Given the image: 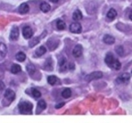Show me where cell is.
<instances>
[{
	"label": "cell",
	"instance_id": "3957f363",
	"mask_svg": "<svg viewBox=\"0 0 132 123\" xmlns=\"http://www.w3.org/2000/svg\"><path fill=\"white\" fill-rule=\"evenodd\" d=\"M102 77V73L101 71H94L88 74L85 76V80L87 81H91L93 80H98L101 79Z\"/></svg>",
	"mask_w": 132,
	"mask_h": 123
},
{
	"label": "cell",
	"instance_id": "8992f818",
	"mask_svg": "<svg viewBox=\"0 0 132 123\" xmlns=\"http://www.w3.org/2000/svg\"><path fill=\"white\" fill-rule=\"evenodd\" d=\"M22 35L25 39H31L33 35V31L30 26H25L22 29Z\"/></svg>",
	"mask_w": 132,
	"mask_h": 123
},
{
	"label": "cell",
	"instance_id": "6da1fadb",
	"mask_svg": "<svg viewBox=\"0 0 132 123\" xmlns=\"http://www.w3.org/2000/svg\"><path fill=\"white\" fill-rule=\"evenodd\" d=\"M105 63L108 67H110L112 69H115V70H120L121 67V63H120L117 58H115L111 53L106 54V56L105 57Z\"/></svg>",
	"mask_w": 132,
	"mask_h": 123
},
{
	"label": "cell",
	"instance_id": "ffe728a7",
	"mask_svg": "<svg viewBox=\"0 0 132 123\" xmlns=\"http://www.w3.org/2000/svg\"><path fill=\"white\" fill-rule=\"evenodd\" d=\"M21 71H22V68H21V67H20L19 65H18V64H13V65L12 66V67H11V72L12 73L18 74Z\"/></svg>",
	"mask_w": 132,
	"mask_h": 123
},
{
	"label": "cell",
	"instance_id": "7402d4cb",
	"mask_svg": "<svg viewBox=\"0 0 132 123\" xmlns=\"http://www.w3.org/2000/svg\"><path fill=\"white\" fill-rule=\"evenodd\" d=\"M7 54V46L3 43H0V55L5 57Z\"/></svg>",
	"mask_w": 132,
	"mask_h": 123
},
{
	"label": "cell",
	"instance_id": "484cf974",
	"mask_svg": "<svg viewBox=\"0 0 132 123\" xmlns=\"http://www.w3.org/2000/svg\"><path fill=\"white\" fill-rule=\"evenodd\" d=\"M31 94H32V96L36 98H38L41 96V94L39 90H37L36 89H31Z\"/></svg>",
	"mask_w": 132,
	"mask_h": 123
},
{
	"label": "cell",
	"instance_id": "603a6c76",
	"mask_svg": "<svg viewBox=\"0 0 132 123\" xmlns=\"http://www.w3.org/2000/svg\"><path fill=\"white\" fill-rule=\"evenodd\" d=\"M47 81H48V83L50 85H55L57 83V81H58V78L55 76H48L47 78Z\"/></svg>",
	"mask_w": 132,
	"mask_h": 123
},
{
	"label": "cell",
	"instance_id": "4dcf8cb0",
	"mask_svg": "<svg viewBox=\"0 0 132 123\" xmlns=\"http://www.w3.org/2000/svg\"><path fill=\"white\" fill-rule=\"evenodd\" d=\"M74 68V66L73 65V64H70V66H69V69L70 70H73Z\"/></svg>",
	"mask_w": 132,
	"mask_h": 123
},
{
	"label": "cell",
	"instance_id": "ac0fdd59",
	"mask_svg": "<svg viewBox=\"0 0 132 123\" xmlns=\"http://www.w3.org/2000/svg\"><path fill=\"white\" fill-rule=\"evenodd\" d=\"M56 26L58 28V30H63L66 28V25H65V22L64 20H58L57 22H56Z\"/></svg>",
	"mask_w": 132,
	"mask_h": 123
},
{
	"label": "cell",
	"instance_id": "8fae6325",
	"mask_svg": "<svg viewBox=\"0 0 132 123\" xmlns=\"http://www.w3.org/2000/svg\"><path fill=\"white\" fill-rule=\"evenodd\" d=\"M29 11V5L26 3H23L20 5L19 8H18V12H20L21 14H25L27 13Z\"/></svg>",
	"mask_w": 132,
	"mask_h": 123
},
{
	"label": "cell",
	"instance_id": "d6a6232c",
	"mask_svg": "<svg viewBox=\"0 0 132 123\" xmlns=\"http://www.w3.org/2000/svg\"><path fill=\"white\" fill-rule=\"evenodd\" d=\"M50 1L52 2V3H57L58 1H59V0H50Z\"/></svg>",
	"mask_w": 132,
	"mask_h": 123
},
{
	"label": "cell",
	"instance_id": "4fadbf2b",
	"mask_svg": "<svg viewBox=\"0 0 132 123\" xmlns=\"http://www.w3.org/2000/svg\"><path fill=\"white\" fill-rule=\"evenodd\" d=\"M107 17H108L109 19L111 20H113L115 19L116 17H117V11H116L114 8H111V9L109 10V12H107Z\"/></svg>",
	"mask_w": 132,
	"mask_h": 123
},
{
	"label": "cell",
	"instance_id": "f1b7e54d",
	"mask_svg": "<svg viewBox=\"0 0 132 123\" xmlns=\"http://www.w3.org/2000/svg\"><path fill=\"white\" fill-rule=\"evenodd\" d=\"M4 87H5V85H4V83H3V81L0 80V91L3 90L4 89Z\"/></svg>",
	"mask_w": 132,
	"mask_h": 123
},
{
	"label": "cell",
	"instance_id": "2e32d148",
	"mask_svg": "<svg viewBox=\"0 0 132 123\" xmlns=\"http://www.w3.org/2000/svg\"><path fill=\"white\" fill-rule=\"evenodd\" d=\"M40 10L41 12H48L50 10H51V5H50L49 3H42L40 4Z\"/></svg>",
	"mask_w": 132,
	"mask_h": 123
},
{
	"label": "cell",
	"instance_id": "44dd1931",
	"mask_svg": "<svg viewBox=\"0 0 132 123\" xmlns=\"http://www.w3.org/2000/svg\"><path fill=\"white\" fill-rule=\"evenodd\" d=\"M16 59L18 61H24L26 59V54L22 52H19L16 54Z\"/></svg>",
	"mask_w": 132,
	"mask_h": 123
},
{
	"label": "cell",
	"instance_id": "83f0119b",
	"mask_svg": "<svg viewBox=\"0 0 132 123\" xmlns=\"http://www.w3.org/2000/svg\"><path fill=\"white\" fill-rule=\"evenodd\" d=\"M116 51H117V53H118L120 56H121V55L122 56L124 54V49H123V48L121 46H118L117 48V49H116Z\"/></svg>",
	"mask_w": 132,
	"mask_h": 123
},
{
	"label": "cell",
	"instance_id": "277c9868",
	"mask_svg": "<svg viewBox=\"0 0 132 123\" xmlns=\"http://www.w3.org/2000/svg\"><path fill=\"white\" fill-rule=\"evenodd\" d=\"M130 79V75L129 73H123L121 75H120L117 78V84H126L129 82Z\"/></svg>",
	"mask_w": 132,
	"mask_h": 123
},
{
	"label": "cell",
	"instance_id": "7c38bea8",
	"mask_svg": "<svg viewBox=\"0 0 132 123\" xmlns=\"http://www.w3.org/2000/svg\"><path fill=\"white\" fill-rule=\"evenodd\" d=\"M103 41L106 44H113L115 43V38L110 35H106L103 37Z\"/></svg>",
	"mask_w": 132,
	"mask_h": 123
},
{
	"label": "cell",
	"instance_id": "d6986e66",
	"mask_svg": "<svg viewBox=\"0 0 132 123\" xmlns=\"http://www.w3.org/2000/svg\"><path fill=\"white\" fill-rule=\"evenodd\" d=\"M71 94H72V92H71V89L67 88V89H64L63 91H62L61 93V95L63 98H69L70 96H71Z\"/></svg>",
	"mask_w": 132,
	"mask_h": 123
},
{
	"label": "cell",
	"instance_id": "52a82bcc",
	"mask_svg": "<svg viewBox=\"0 0 132 123\" xmlns=\"http://www.w3.org/2000/svg\"><path fill=\"white\" fill-rule=\"evenodd\" d=\"M82 54V47L80 44H77L73 49V55L74 57H79Z\"/></svg>",
	"mask_w": 132,
	"mask_h": 123
},
{
	"label": "cell",
	"instance_id": "7a4b0ae2",
	"mask_svg": "<svg viewBox=\"0 0 132 123\" xmlns=\"http://www.w3.org/2000/svg\"><path fill=\"white\" fill-rule=\"evenodd\" d=\"M18 108L22 114H31L33 105L30 102H21L18 105Z\"/></svg>",
	"mask_w": 132,
	"mask_h": 123
},
{
	"label": "cell",
	"instance_id": "5b68a950",
	"mask_svg": "<svg viewBox=\"0 0 132 123\" xmlns=\"http://www.w3.org/2000/svg\"><path fill=\"white\" fill-rule=\"evenodd\" d=\"M69 30L72 33H75V34H79L82 32V26L79 23L73 22L69 26Z\"/></svg>",
	"mask_w": 132,
	"mask_h": 123
},
{
	"label": "cell",
	"instance_id": "4316f807",
	"mask_svg": "<svg viewBox=\"0 0 132 123\" xmlns=\"http://www.w3.org/2000/svg\"><path fill=\"white\" fill-rule=\"evenodd\" d=\"M39 40H40V39L39 38H34L32 40H31L30 41V43H29V45H30V47H33V46H35L36 44H37L39 43Z\"/></svg>",
	"mask_w": 132,
	"mask_h": 123
},
{
	"label": "cell",
	"instance_id": "1f68e13d",
	"mask_svg": "<svg viewBox=\"0 0 132 123\" xmlns=\"http://www.w3.org/2000/svg\"><path fill=\"white\" fill-rule=\"evenodd\" d=\"M129 17H130V19L132 20V10L130 11V15H129Z\"/></svg>",
	"mask_w": 132,
	"mask_h": 123
},
{
	"label": "cell",
	"instance_id": "e0dca14e",
	"mask_svg": "<svg viewBox=\"0 0 132 123\" xmlns=\"http://www.w3.org/2000/svg\"><path fill=\"white\" fill-rule=\"evenodd\" d=\"M82 18V12L77 9L75 12H73V19L74 20H79Z\"/></svg>",
	"mask_w": 132,
	"mask_h": 123
},
{
	"label": "cell",
	"instance_id": "9c48e42d",
	"mask_svg": "<svg viewBox=\"0 0 132 123\" xmlns=\"http://www.w3.org/2000/svg\"><path fill=\"white\" fill-rule=\"evenodd\" d=\"M4 98H7V99L9 100V101H12L15 98L14 91H13V90L10 89H7L5 91V94H4Z\"/></svg>",
	"mask_w": 132,
	"mask_h": 123
},
{
	"label": "cell",
	"instance_id": "5bb4252c",
	"mask_svg": "<svg viewBox=\"0 0 132 123\" xmlns=\"http://www.w3.org/2000/svg\"><path fill=\"white\" fill-rule=\"evenodd\" d=\"M46 53V48H45L44 46H40L36 50V57H40L42 56L43 54H45V53Z\"/></svg>",
	"mask_w": 132,
	"mask_h": 123
},
{
	"label": "cell",
	"instance_id": "cb8c5ba5",
	"mask_svg": "<svg viewBox=\"0 0 132 123\" xmlns=\"http://www.w3.org/2000/svg\"><path fill=\"white\" fill-rule=\"evenodd\" d=\"M27 71L30 75H33L36 72V67L33 64H28L27 66Z\"/></svg>",
	"mask_w": 132,
	"mask_h": 123
},
{
	"label": "cell",
	"instance_id": "9a60e30c",
	"mask_svg": "<svg viewBox=\"0 0 132 123\" xmlns=\"http://www.w3.org/2000/svg\"><path fill=\"white\" fill-rule=\"evenodd\" d=\"M45 70H48V71H51L53 70V61L51 60V58H48L45 63Z\"/></svg>",
	"mask_w": 132,
	"mask_h": 123
},
{
	"label": "cell",
	"instance_id": "f546056e",
	"mask_svg": "<svg viewBox=\"0 0 132 123\" xmlns=\"http://www.w3.org/2000/svg\"><path fill=\"white\" fill-rule=\"evenodd\" d=\"M64 105V102H60V104H57L56 106H55V108L58 109V108H61V107H63Z\"/></svg>",
	"mask_w": 132,
	"mask_h": 123
},
{
	"label": "cell",
	"instance_id": "ba28073f",
	"mask_svg": "<svg viewBox=\"0 0 132 123\" xmlns=\"http://www.w3.org/2000/svg\"><path fill=\"white\" fill-rule=\"evenodd\" d=\"M19 37V30L18 27H12L10 33V39L12 40H16Z\"/></svg>",
	"mask_w": 132,
	"mask_h": 123
},
{
	"label": "cell",
	"instance_id": "d4e9b609",
	"mask_svg": "<svg viewBox=\"0 0 132 123\" xmlns=\"http://www.w3.org/2000/svg\"><path fill=\"white\" fill-rule=\"evenodd\" d=\"M37 107H38V111L40 110V111H43L46 108V104H45V102L44 100H40L38 102V104H37Z\"/></svg>",
	"mask_w": 132,
	"mask_h": 123
},
{
	"label": "cell",
	"instance_id": "30bf717a",
	"mask_svg": "<svg viewBox=\"0 0 132 123\" xmlns=\"http://www.w3.org/2000/svg\"><path fill=\"white\" fill-rule=\"evenodd\" d=\"M59 65H60V71H65L66 70L68 69V64H67V61L64 58V57H62L59 61Z\"/></svg>",
	"mask_w": 132,
	"mask_h": 123
}]
</instances>
